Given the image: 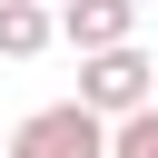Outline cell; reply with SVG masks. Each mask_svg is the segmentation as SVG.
Listing matches in <instances>:
<instances>
[{
  "instance_id": "3957f363",
  "label": "cell",
  "mask_w": 158,
  "mask_h": 158,
  "mask_svg": "<svg viewBox=\"0 0 158 158\" xmlns=\"http://www.w3.org/2000/svg\"><path fill=\"white\" fill-rule=\"evenodd\" d=\"M49 30L69 49H109V40H138V0H49Z\"/></svg>"
},
{
  "instance_id": "277c9868",
  "label": "cell",
  "mask_w": 158,
  "mask_h": 158,
  "mask_svg": "<svg viewBox=\"0 0 158 158\" xmlns=\"http://www.w3.org/2000/svg\"><path fill=\"white\" fill-rule=\"evenodd\" d=\"M49 40V0H0V59H40Z\"/></svg>"
},
{
  "instance_id": "7a4b0ae2",
  "label": "cell",
  "mask_w": 158,
  "mask_h": 158,
  "mask_svg": "<svg viewBox=\"0 0 158 158\" xmlns=\"http://www.w3.org/2000/svg\"><path fill=\"white\" fill-rule=\"evenodd\" d=\"M148 79H158V69H148V49H138V40H109V49H79V109H99V118H118V109L158 99Z\"/></svg>"
},
{
  "instance_id": "6da1fadb",
  "label": "cell",
  "mask_w": 158,
  "mask_h": 158,
  "mask_svg": "<svg viewBox=\"0 0 158 158\" xmlns=\"http://www.w3.org/2000/svg\"><path fill=\"white\" fill-rule=\"evenodd\" d=\"M0 158H109V118H99V109H79V99L30 109V118L0 138Z\"/></svg>"
},
{
  "instance_id": "5b68a950",
  "label": "cell",
  "mask_w": 158,
  "mask_h": 158,
  "mask_svg": "<svg viewBox=\"0 0 158 158\" xmlns=\"http://www.w3.org/2000/svg\"><path fill=\"white\" fill-rule=\"evenodd\" d=\"M109 158H158V99H138V109L109 118Z\"/></svg>"
}]
</instances>
